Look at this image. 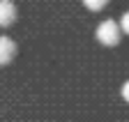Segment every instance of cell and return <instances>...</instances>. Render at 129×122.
<instances>
[{
	"label": "cell",
	"instance_id": "cell-1",
	"mask_svg": "<svg viewBox=\"0 0 129 122\" xmlns=\"http://www.w3.org/2000/svg\"><path fill=\"white\" fill-rule=\"evenodd\" d=\"M120 35H122V28L115 21H111V19L104 21V23H99V25H97V32H94L97 42L104 44V46H118Z\"/></svg>",
	"mask_w": 129,
	"mask_h": 122
},
{
	"label": "cell",
	"instance_id": "cell-2",
	"mask_svg": "<svg viewBox=\"0 0 129 122\" xmlns=\"http://www.w3.org/2000/svg\"><path fill=\"white\" fill-rule=\"evenodd\" d=\"M14 55H16V44H14V39L0 37V67H3V65H9L12 60H14Z\"/></svg>",
	"mask_w": 129,
	"mask_h": 122
},
{
	"label": "cell",
	"instance_id": "cell-3",
	"mask_svg": "<svg viewBox=\"0 0 129 122\" xmlns=\"http://www.w3.org/2000/svg\"><path fill=\"white\" fill-rule=\"evenodd\" d=\"M16 21V7L12 0H0V28H7Z\"/></svg>",
	"mask_w": 129,
	"mask_h": 122
},
{
	"label": "cell",
	"instance_id": "cell-4",
	"mask_svg": "<svg viewBox=\"0 0 129 122\" xmlns=\"http://www.w3.org/2000/svg\"><path fill=\"white\" fill-rule=\"evenodd\" d=\"M106 3H108V0H83V5H85L90 12H99Z\"/></svg>",
	"mask_w": 129,
	"mask_h": 122
},
{
	"label": "cell",
	"instance_id": "cell-5",
	"mask_svg": "<svg viewBox=\"0 0 129 122\" xmlns=\"http://www.w3.org/2000/svg\"><path fill=\"white\" fill-rule=\"evenodd\" d=\"M120 28H122V32H124V35H129V12H124V14H122Z\"/></svg>",
	"mask_w": 129,
	"mask_h": 122
},
{
	"label": "cell",
	"instance_id": "cell-6",
	"mask_svg": "<svg viewBox=\"0 0 129 122\" xmlns=\"http://www.w3.org/2000/svg\"><path fill=\"white\" fill-rule=\"evenodd\" d=\"M122 99L129 104V81H124V85H122Z\"/></svg>",
	"mask_w": 129,
	"mask_h": 122
}]
</instances>
